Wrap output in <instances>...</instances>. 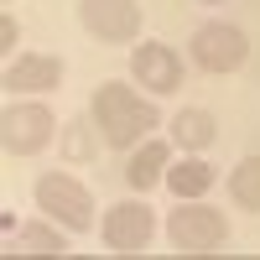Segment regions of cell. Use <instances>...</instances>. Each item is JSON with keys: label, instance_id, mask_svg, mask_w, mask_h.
<instances>
[{"label": "cell", "instance_id": "1", "mask_svg": "<svg viewBox=\"0 0 260 260\" xmlns=\"http://www.w3.org/2000/svg\"><path fill=\"white\" fill-rule=\"evenodd\" d=\"M89 120L99 125L104 146H136V136H146V130L161 125L156 104L141 99L130 83H99L94 99H89Z\"/></svg>", "mask_w": 260, "mask_h": 260}, {"label": "cell", "instance_id": "2", "mask_svg": "<svg viewBox=\"0 0 260 260\" xmlns=\"http://www.w3.org/2000/svg\"><path fill=\"white\" fill-rule=\"evenodd\" d=\"M37 208H47V219H57L62 229H94V192L83 187L78 177L68 172H47V177H37Z\"/></svg>", "mask_w": 260, "mask_h": 260}, {"label": "cell", "instance_id": "3", "mask_svg": "<svg viewBox=\"0 0 260 260\" xmlns=\"http://www.w3.org/2000/svg\"><path fill=\"white\" fill-rule=\"evenodd\" d=\"M250 57V37L229 21H208V26L192 31V62L203 73H234Z\"/></svg>", "mask_w": 260, "mask_h": 260}, {"label": "cell", "instance_id": "4", "mask_svg": "<svg viewBox=\"0 0 260 260\" xmlns=\"http://www.w3.org/2000/svg\"><path fill=\"white\" fill-rule=\"evenodd\" d=\"M52 136H57L52 110H42V104H6V115H0V146L11 156H37Z\"/></svg>", "mask_w": 260, "mask_h": 260}, {"label": "cell", "instance_id": "5", "mask_svg": "<svg viewBox=\"0 0 260 260\" xmlns=\"http://www.w3.org/2000/svg\"><path fill=\"white\" fill-rule=\"evenodd\" d=\"M172 245L187 250V255H208V250H219L224 245V234H229V219L219 208H208V203H187V208H172Z\"/></svg>", "mask_w": 260, "mask_h": 260}, {"label": "cell", "instance_id": "6", "mask_svg": "<svg viewBox=\"0 0 260 260\" xmlns=\"http://www.w3.org/2000/svg\"><path fill=\"white\" fill-rule=\"evenodd\" d=\"M78 21H83V31H89L94 42L120 47V42H136L141 6L136 0H78Z\"/></svg>", "mask_w": 260, "mask_h": 260}, {"label": "cell", "instance_id": "7", "mask_svg": "<svg viewBox=\"0 0 260 260\" xmlns=\"http://www.w3.org/2000/svg\"><path fill=\"white\" fill-rule=\"evenodd\" d=\"M99 234H104V245H110L115 255H136V250L151 245L156 219H151V208H146V203H115L110 213H104Z\"/></svg>", "mask_w": 260, "mask_h": 260}, {"label": "cell", "instance_id": "8", "mask_svg": "<svg viewBox=\"0 0 260 260\" xmlns=\"http://www.w3.org/2000/svg\"><path fill=\"white\" fill-rule=\"evenodd\" d=\"M130 73L136 83H146L151 94H177L182 89V57L167 47V42H141L136 57H130Z\"/></svg>", "mask_w": 260, "mask_h": 260}, {"label": "cell", "instance_id": "9", "mask_svg": "<svg viewBox=\"0 0 260 260\" xmlns=\"http://www.w3.org/2000/svg\"><path fill=\"white\" fill-rule=\"evenodd\" d=\"M6 94H47V89H57L62 83V57H52V52H31V57H16V62H6Z\"/></svg>", "mask_w": 260, "mask_h": 260}, {"label": "cell", "instance_id": "10", "mask_svg": "<svg viewBox=\"0 0 260 260\" xmlns=\"http://www.w3.org/2000/svg\"><path fill=\"white\" fill-rule=\"evenodd\" d=\"M167 161H172V146H167V141H146L136 156L125 161V182L141 187V192L156 187V182H167Z\"/></svg>", "mask_w": 260, "mask_h": 260}, {"label": "cell", "instance_id": "11", "mask_svg": "<svg viewBox=\"0 0 260 260\" xmlns=\"http://www.w3.org/2000/svg\"><path fill=\"white\" fill-rule=\"evenodd\" d=\"M213 177H219V172H213L208 161H177V167H167V187L177 192V198H203V192L213 187Z\"/></svg>", "mask_w": 260, "mask_h": 260}, {"label": "cell", "instance_id": "12", "mask_svg": "<svg viewBox=\"0 0 260 260\" xmlns=\"http://www.w3.org/2000/svg\"><path fill=\"white\" fill-rule=\"evenodd\" d=\"M172 136H177V146H187V151H203L213 136H219V125H213L208 110H182L172 120Z\"/></svg>", "mask_w": 260, "mask_h": 260}, {"label": "cell", "instance_id": "13", "mask_svg": "<svg viewBox=\"0 0 260 260\" xmlns=\"http://www.w3.org/2000/svg\"><path fill=\"white\" fill-rule=\"evenodd\" d=\"M11 250L16 255H62V234H52L47 224H26V229H11Z\"/></svg>", "mask_w": 260, "mask_h": 260}, {"label": "cell", "instance_id": "14", "mask_svg": "<svg viewBox=\"0 0 260 260\" xmlns=\"http://www.w3.org/2000/svg\"><path fill=\"white\" fill-rule=\"evenodd\" d=\"M229 192H234V203L260 213V156H245L240 167H234V177H229Z\"/></svg>", "mask_w": 260, "mask_h": 260}, {"label": "cell", "instance_id": "15", "mask_svg": "<svg viewBox=\"0 0 260 260\" xmlns=\"http://www.w3.org/2000/svg\"><path fill=\"white\" fill-rule=\"evenodd\" d=\"M89 130H94V120H73V125H68V136H62V151H68V161H89V156H94Z\"/></svg>", "mask_w": 260, "mask_h": 260}, {"label": "cell", "instance_id": "16", "mask_svg": "<svg viewBox=\"0 0 260 260\" xmlns=\"http://www.w3.org/2000/svg\"><path fill=\"white\" fill-rule=\"evenodd\" d=\"M16 37H21V26H16L11 11H6V16H0V52H6V57H11V47H16Z\"/></svg>", "mask_w": 260, "mask_h": 260}]
</instances>
